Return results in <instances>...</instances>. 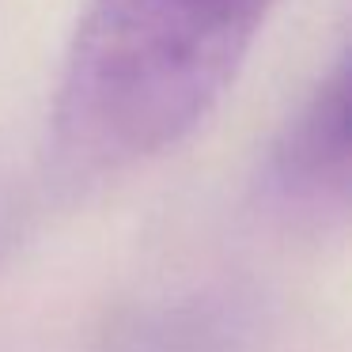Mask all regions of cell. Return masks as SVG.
Here are the masks:
<instances>
[{"label": "cell", "instance_id": "6da1fadb", "mask_svg": "<svg viewBox=\"0 0 352 352\" xmlns=\"http://www.w3.org/2000/svg\"><path fill=\"white\" fill-rule=\"evenodd\" d=\"M269 0H91L57 87L65 160L114 170L175 148L231 87Z\"/></svg>", "mask_w": 352, "mask_h": 352}, {"label": "cell", "instance_id": "7a4b0ae2", "mask_svg": "<svg viewBox=\"0 0 352 352\" xmlns=\"http://www.w3.org/2000/svg\"><path fill=\"white\" fill-rule=\"evenodd\" d=\"M280 182L303 201H344L349 193V76L337 69L288 133Z\"/></svg>", "mask_w": 352, "mask_h": 352}]
</instances>
